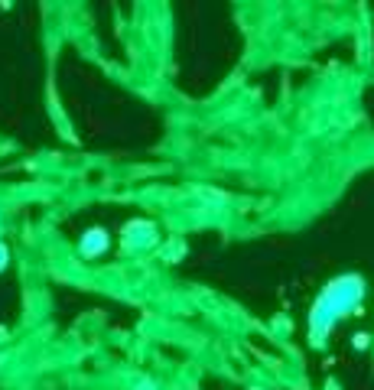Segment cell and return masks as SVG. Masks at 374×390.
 <instances>
[{
	"label": "cell",
	"instance_id": "6da1fadb",
	"mask_svg": "<svg viewBox=\"0 0 374 390\" xmlns=\"http://www.w3.org/2000/svg\"><path fill=\"white\" fill-rule=\"evenodd\" d=\"M361 292H364V286H361V280H355V277L338 280V283H332V286L322 292V299H319L316 309H313L316 338H322V322H329V319H338V315L348 312V309L358 306Z\"/></svg>",
	"mask_w": 374,
	"mask_h": 390
},
{
	"label": "cell",
	"instance_id": "3957f363",
	"mask_svg": "<svg viewBox=\"0 0 374 390\" xmlns=\"http://www.w3.org/2000/svg\"><path fill=\"white\" fill-rule=\"evenodd\" d=\"M4 263H7V251H4V247H0V267H4Z\"/></svg>",
	"mask_w": 374,
	"mask_h": 390
},
{
	"label": "cell",
	"instance_id": "7a4b0ae2",
	"mask_svg": "<svg viewBox=\"0 0 374 390\" xmlns=\"http://www.w3.org/2000/svg\"><path fill=\"white\" fill-rule=\"evenodd\" d=\"M104 244H108V234H104V231H88V234H85V241H82L85 254H98V251H104Z\"/></svg>",
	"mask_w": 374,
	"mask_h": 390
}]
</instances>
